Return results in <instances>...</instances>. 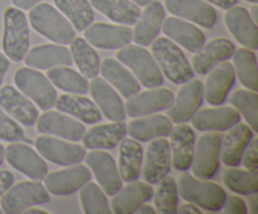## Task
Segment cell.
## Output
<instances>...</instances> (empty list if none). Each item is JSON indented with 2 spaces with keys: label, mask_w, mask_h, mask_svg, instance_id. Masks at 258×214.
<instances>
[{
  "label": "cell",
  "mask_w": 258,
  "mask_h": 214,
  "mask_svg": "<svg viewBox=\"0 0 258 214\" xmlns=\"http://www.w3.org/2000/svg\"><path fill=\"white\" fill-rule=\"evenodd\" d=\"M28 20L35 32L57 44H70L76 37L70 20L48 3H38L30 8Z\"/></svg>",
  "instance_id": "cell-1"
},
{
  "label": "cell",
  "mask_w": 258,
  "mask_h": 214,
  "mask_svg": "<svg viewBox=\"0 0 258 214\" xmlns=\"http://www.w3.org/2000/svg\"><path fill=\"white\" fill-rule=\"evenodd\" d=\"M178 193L184 200L208 211H219L223 208L227 193L221 185L206 179H199L193 174L184 171L179 176Z\"/></svg>",
  "instance_id": "cell-2"
},
{
  "label": "cell",
  "mask_w": 258,
  "mask_h": 214,
  "mask_svg": "<svg viewBox=\"0 0 258 214\" xmlns=\"http://www.w3.org/2000/svg\"><path fill=\"white\" fill-rule=\"evenodd\" d=\"M151 54L163 76L175 85H183L194 77V70L176 43L169 38H155L151 43Z\"/></svg>",
  "instance_id": "cell-3"
},
{
  "label": "cell",
  "mask_w": 258,
  "mask_h": 214,
  "mask_svg": "<svg viewBox=\"0 0 258 214\" xmlns=\"http://www.w3.org/2000/svg\"><path fill=\"white\" fill-rule=\"evenodd\" d=\"M2 47L4 54L13 62H20L29 50V27L25 13L10 7L3 15Z\"/></svg>",
  "instance_id": "cell-4"
},
{
  "label": "cell",
  "mask_w": 258,
  "mask_h": 214,
  "mask_svg": "<svg viewBox=\"0 0 258 214\" xmlns=\"http://www.w3.org/2000/svg\"><path fill=\"white\" fill-rule=\"evenodd\" d=\"M117 60L133 70L139 82L148 88L160 87L164 82V76L148 49L136 45H125L117 52Z\"/></svg>",
  "instance_id": "cell-5"
},
{
  "label": "cell",
  "mask_w": 258,
  "mask_h": 214,
  "mask_svg": "<svg viewBox=\"0 0 258 214\" xmlns=\"http://www.w3.org/2000/svg\"><path fill=\"white\" fill-rule=\"evenodd\" d=\"M14 83L18 90L24 93L35 106L47 111L54 106L57 100V91L47 76L39 69L30 67H22L14 73Z\"/></svg>",
  "instance_id": "cell-6"
},
{
  "label": "cell",
  "mask_w": 258,
  "mask_h": 214,
  "mask_svg": "<svg viewBox=\"0 0 258 214\" xmlns=\"http://www.w3.org/2000/svg\"><path fill=\"white\" fill-rule=\"evenodd\" d=\"M50 200L49 193L39 180L22 181L10 186L0 199V208L7 214H19L30 206Z\"/></svg>",
  "instance_id": "cell-7"
},
{
  "label": "cell",
  "mask_w": 258,
  "mask_h": 214,
  "mask_svg": "<svg viewBox=\"0 0 258 214\" xmlns=\"http://www.w3.org/2000/svg\"><path fill=\"white\" fill-rule=\"evenodd\" d=\"M223 133L219 131H208L201 136L194 146L191 171L193 175L199 179L214 178L221 164V144Z\"/></svg>",
  "instance_id": "cell-8"
},
{
  "label": "cell",
  "mask_w": 258,
  "mask_h": 214,
  "mask_svg": "<svg viewBox=\"0 0 258 214\" xmlns=\"http://www.w3.org/2000/svg\"><path fill=\"white\" fill-rule=\"evenodd\" d=\"M34 144L42 158L60 166H71L82 163L86 155L85 146L64 138L42 135L38 136Z\"/></svg>",
  "instance_id": "cell-9"
},
{
  "label": "cell",
  "mask_w": 258,
  "mask_h": 214,
  "mask_svg": "<svg viewBox=\"0 0 258 214\" xmlns=\"http://www.w3.org/2000/svg\"><path fill=\"white\" fill-rule=\"evenodd\" d=\"M204 100V85L199 80H189L183 83L178 96L168 108V117L173 123H185L196 115Z\"/></svg>",
  "instance_id": "cell-10"
},
{
  "label": "cell",
  "mask_w": 258,
  "mask_h": 214,
  "mask_svg": "<svg viewBox=\"0 0 258 214\" xmlns=\"http://www.w3.org/2000/svg\"><path fill=\"white\" fill-rule=\"evenodd\" d=\"M8 164L27 175L32 180H43L48 174V166L38 151L22 142H10L5 149Z\"/></svg>",
  "instance_id": "cell-11"
},
{
  "label": "cell",
  "mask_w": 258,
  "mask_h": 214,
  "mask_svg": "<svg viewBox=\"0 0 258 214\" xmlns=\"http://www.w3.org/2000/svg\"><path fill=\"white\" fill-rule=\"evenodd\" d=\"M83 160L86 161L91 173L95 175L100 188L107 195H115L122 188V179L110 154L103 150H92L86 154Z\"/></svg>",
  "instance_id": "cell-12"
},
{
  "label": "cell",
  "mask_w": 258,
  "mask_h": 214,
  "mask_svg": "<svg viewBox=\"0 0 258 214\" xmlns=\"http://www.w3.org/2000/svg\"><path fill=\"white\" fill-rule=\"evenodd\" d=\"M38 132L43 135H54L64 140L77 141L82 140L86 127L77 118L70 117V115L60 111H45L37 120Z\"/></svg>",
  "instance_id": "cell-13"
},
{
  "label": "cell",
  "mask_w": 258,
  "mask_h": 214,
  "mask_svg": "<svg viewBox=\"0 0 258 214\" xmlns=\"http://www.w3.org/2000/svg\"><path fill=\"white\" fill-rule=\"evenodd\" d=\"M92 179L90 169L82 164H75L71 168L53 171L44 176V186L53 195H70L80 190L87 181Z\"/></svg>",
  "instance_id": "cell-14"
},
{
  "label": "cell",
  "mask_w": 258,
  "mask_h": 214,
  "mask_svg": "<svg viewBox=\"0 0 258 214\" xmlns=\"http://www.w3.org/2000/svg\"><path fill=\"white\" fill-rule=\"evenodd\" d=\"M174 93L168 88H151L138 92L127 100L125 111L130 117H141L165 111L173 105Z\"/></svg>",
  "instance_id": "cell-15"
},
{
  "label": "cell",
  "mask_w": 258,
  "mask_h": 214,
  "mask_svg": "<svg viewBox=\"0 0 258 214\" xmlns=\"http://www.w3.org/2000/svg\"><path fill=\"white\" fill-rule=\"evenodd\" d=\"M0 108L23 126H33L39 117L35 103L10 85L0 87Z\"/></svg>",
  "instance_id": "cell-16"
},
{
  "label": "cell",
  "mask_w": 258,
  "mask_h": 214,
  "mask_svg": "<svg viewBox=\"0 0 258 214\" xmlns=\"http://www.w3.org/2000/svg\"><path fill=\"white\" fill-rule=\"evenodd\" d=\"M83 32L85 39L101 49H120L133 42V29L127 25L95 23Z\"/></svg>",
  "instance_id": "cell-17"
},
{
  "label": "cell",
  "mask_w": 258,
  "mask_h": 214,
  "mask_svg": "<svg viewBox=\"0 0 258 214\" xmlns=\"http://www.w3.org/2000/svg\"><path fill=\"white\" fill-rule=\"evenodd\" d=\"M170 145L165 137L150 140L143 169V178L149 184H158L170 171Z\"/></svg>",
  "instance_id": "cell-18"
},
{
  "label": "cell",
  "mask_w": 258,
  "mask_h": 214,
  "mask_svg": "<svg viewBox=\"0 0 258 214\" xmlns=\"http://www.w3.org/2000/svg\"><path fill=\"white\" fill-rule=\"evenodd\" d=\"M88 91L98 110L110 121H123L126 117L125 105L117 91L103 78L93 77L88 83Z\"/></svg>",
  "instance_id": "cell-19"
},
{
  "label": "cell",
  "mask_w": 258,
  "mask_h": 214,
  "mask_svg": "<svg viewBox=\"0 0 258 214\" xmlns=\"http://www.w3.org/2000/svg\"><path fill=\"white\" fill-rule=\"evenodd\" d=\"M224 23L231 34L248 49L256 50L258 48V28L253 22L248 10L243 7H234L227 9Z\"/></svg>",
  "instance_id": "cell-20"
},
{
  "label": "cell",
  "mask_w": 258,
  "mask_h": 214,
  "mask_svg": "<svg viewBox=\"0 0 258 214\" xmlns=\"http://www.w3.org/2000/svg\"><path fill=\"white\" fill-rule=\"evenodd\" d=\"M171 166L175 170L185 171L190 168L196 146V135L193 128L186 123H176L170 132Z\"/></svg>",
  "instance_id": "cell-21"
},
{
  "label": "cell",
  "mask_w": 258,
  "mask_h": 214,
  "mask_svg": "<svg viewBox=\"0 0 258 214\" xmlns=\"http://www.w3.org/2000/svg\"><path fill=\"white\" fill-rule=\"evenodd\" d=\"M161 30L169 39L190 53L199 52L206 43L204 33L198 27L180 18L169 17L164 19Z\"/></svg>",
  "instance_id": "cell-22"
},
{
  "label": "cell",
  "mask_w": 258,
  "mask_h": 214,
  "mask_svg": "<svg viewBox=\"0 0 258 214\" xmlns=\"http://www.w3.org/2000/svg\"><path fill=\"white\" fill-rule=\"evenodd\" d=\"M236 82L233 64L224 60L217 64L209 73L204 85V98L212 106L223 105L228 97L229 91Z\"/></svg>",
  "instance_id": "cell-23"
},
{
  "label": "cell",
  "mask_w": 258,
  "mask_h": 214,
  "mask_svg": "<svg viewBox=\"0 0 258 214\" xmlns=\"http://www.w3.org/2000/svg\"><path fill=\"white\" fill-rule=\"evenodd\" d=\"M165 7L170 14L208 29L217 23L216 9L204 0H165Z\"/></svg>",
  "instance_id": "cell-24"
},
{
  "label": "cell",
  "mask_w": 258,
  "mask_h": 214,
  "mask_svg": "<svg viewBox=\"0 0 258 214\" xmlns=\"http://www.w3.org/2000/svg\"><path fill=\"white\" fill-rule=\"evenodd\" d=\"M234 49V44L227 38H214L207 44L204 43L201 50L197 52L191 60V68L198 75H207L217 64L229 59Z\"/></svg>",
  "instance_id": "cell-25"
},
{
  "label": "cell",
  "mask_w": 258,
  "mask_h": 214,
  "mask_svg": "<svg viewBox=\"0 0 258 214\" xmlns=\"http://www.w3.org/2000/svg\"><path fill=\"white\" fill-rule=\"evenodd\" d=\"M253 138V130L246 123H238L228 128L221 144V161L227 166H239L247 145Z\"/></svg>",
  "instance_id": "cell-26"
},
{
  "label": "cell",
  "mask_w": 258,
  "mask_h": 214,
  "mask_svg": "<svg viewBox=\"0 0 258 214\" xmlns=\"http://www.w3.org/2000/svg\"><path fill=\"white\" fill-rule=\"evenodd\" d=\"M241 121V115L234 107L222 106L198 110L190 118L193 127L198 131H227Z\"/></svg>",
  "instance_id": "cell-27"
},
{
  "label": "cell",
  "mask_w": 258,
  "mask_h": 214,
  "mask_svg": "<svg viewBox=\"0 0 258 214\" xmlns=\"http://www.w3.org/2000/svg\"><path fill=\"white\" fill-rule=\"evenodd\" d=\"M154 190L149 183L134 180L122 186L111 200V211L116 214H133L141 204L153 199Z\"/></svg>",
  "instance_id": "cell-28"
},
{
  "label": "cell",
  "mask_w": 258,
  "mask_h": 214,
  "mask_svg": "<svg viewBox=\"0 0 258 214\" xmlns=\"http://www.w3.org/2000/svg\"><path fill=\"white\" fill-rule=\"evenodd\" d=\"M165 19V9L159 2H151L146 5L145 10L135 23L133 30V40L138 45L146 47L158 38L161 30V24Z\"/></svg>",
  "instance_id": "cell-29"
},
{
  "label": "cell",
  "mask_w": 258,
  "mask_h": 214,
  "mask_svg": "<svg viewBox=\"0 0 258 214\" xmlns=\"http://www.w3.org/2000/svg\"><path fill=\"white\" fill-rule=\"evenodd\" d=\"M25 65L35 69H49L73 63L71 50L62 44H40L28 50L23 58Z\"/></svg>",
  "instance_id": "cell-30"
},
{
  "label": "cell",
  "mask_w": 258,
  "mask_h": 214,
  "mask_svg": "<svg viewBox=\"0 0 258 214\" xmlns=\"http://www.w3.org/2000/svg\"><path fill=\"white\" fill-rule=\"evenodd\" d=\"M100 73L122 97L130 98L140 92V82L138 78L117 59L106 58L100 64Z\"/></svg>",
  "instance_id": "cell-31"
},
{
  "label": "cell",
  "mask_w": 258,
  "mask_h": 214,
  "mask_svg": "<svg viewBox=\"0 0 258 214\" xmlns=\"http://www.w3.org/2000/svg\"><path fill=\"white\" fill-rule=\"evenodd\" d=\"M126 123L123 121H112L91 127L82 136L83 146L90 150H107L113 149L126 137Z\"/></svg>",
  "instance_id": "cell-32"
},
{
  "label": "cell",
  "mask_w": 258,
  "mask_h": 214,
  "mask_svg": "<svg viewBox=\"0 0 258 214\" xmlns=\"http://www.w3.org/2000/svg\"><path fill=\"white\" fill-rule=\"evenodd\" d=\"M173 127V122L168 116L160 115V113H155V115L151 113V116L148 115V117L141 116L139 118H134L126 126V130H127L130 137L141 141V142H148L153 138L169 136Z\"/></svg>",
  "instance_id": "cell-33"
},
{
  "label": "cell",
  "mask_w": 258,
  "mask_h": 214,
  "mask_svg": "<svg viewBox=\"0 0 258 214\" xmlns=\"http://www.w3.org/2000/svg\"><path fill=\"white\" fill-rule=\"evenodd\" d=\"M54 106L57 107V111H60L63 113L73 116L81 121L82 123H97L101 121V111L96 106V103L92 100L83 96L77 95H60L57 96Z\"/></svg>",
  "instance_id": "cell-34"
},
{
  "label": "cell",
  "mask_w": 258,
  "mask_h": 214,
  "mask_svg": "<svg viewBox=\"0 0 258 214\" xmlns=\"http://www.w3.org/2000/svg\"><path fill=\"white\" fill-rule=\"evenodd\" d=\"M143 146L135 138H123L118 148V173L126 183L138 180L143 168Z\"/></svg>",
  "instance_id": "cell-35"
},
{
  "label": "cell",
  "mask_w": 258,
  "mask_h": 214,
  "mask_svg": "<svg viewBox=\"0 0 258 214\" xmlns=\"http://www.w3.org/2000/svg\"><path fill=\"white\" fill-rule=\"evenodd\" d=\"M91 5L117 24L134 25L141 10L130 0H90Z\"/></svg>",
  "instance_id": "cell-36"
},
{
  "label": "cell",
  "mask_w": 258,
  "mask_h": 214,
  "mask_svg": "<svg viewBox=\"0 0 258 214\" xmlns=\"http://www.w3.org/2000/svg\"><path fill=\"white\" fill-rule=\"evenodd\" d=\"M71 44V54L72 59L75 60L76 65L78 67L81 75L88 80L97 77L100 73V55L97 54L92 45L81 37L73 38Z\"/></svg>",
  "instance_id": "cell-37"
},
{
  "label": "cell",
  "mask_w": 258,
  "mask_h": 214,
  "mask_svg": "<svg viewBox=\"0 0 258 214\" xmlns=\"http://www.w3.org/2000/svg\"><path fill=\"white\" fill-rule=\"evenodd\" d=\"M233 68L236 77H238L242 86L257 92L258 91V72H257V58L252 49L248 48H238L234 49L233 54Z\"/></svg>",
  "instance_id": "cell-38"
},
{
  "label": "cell",
  "mask_w": 258,
  "mask_h": 214,
  "mask_svg": "<svg viewBox=\"0 0 258 214\" xmlns=\"http://www.w3.org/2000/svg\"><path fill=\"white\" fill-rule=\"evenodd\" d=\"M57 9L70 20L77 32H83L95 19L92 5L88 0H53Z\"/></svg>",
  "instance_id": "cell-39"
},
{
  "label": "cell",
  "mask_w": 258,
  "mask_h": 214,
  "mask_svg": "<svg viewBox=\"0 0 258 214\" xmlns=\"http://www.w3.org/2000/svg\"><path fill=\"white\" fill-rule=\"evenodd\" d=\"M47 77L59 90L75 95H85L88 92L87 78L80 72L70 68V65H58L48 69Z\"/></svg>",
  "instance_id": "cell-40"
},
{
  "label": "cell",
  "mask_w": 258,
  "mask_h": 214,
  "mask_svg": "<svg viewBox=\"0 0 258 214\" xmlns=\"http://www.w3.org/2000/svg\"><path fill=\"white\" fill-rule=\"evenodd\" d=\"M223 183L229 190L241 195H249L258 193V174L257 171L244 170L236 166L224 171Z\"/></svg>",
  "instance_id": "cell-41"
},
{
  "label": "cell",
  "mask_w": 258,
  "mask_h": 214,
  "mask_svg": "<svg viewBox=\"0 0 258 214\" xmlns=\"http://www.w3.org/2000/svg\"><path fill=\"white\" fill-rule=\"evenodd\" d=\"M229 103L247 121L249 127L258 131V95L251 90H237L229 97Z\"/></svg>",
  "instance_id": "cell-42"
},
{
  "label": "cell",
  "mask_w": 258,
  "mask_h": 214,
  "mask_svg": "<svg viewBox=\"0 0 258 214\" xmlns=\"http://www.w3.org/2000/svg\"><path fill=\"white\" fill-rule=\"evenodd\" d=\"M80 200L86 214H110L111 208L106 193L100 185L87 181L80 189Z\"/></svg>",
  "instance_id": "cell-43"
},
{
  "label": "cell",
  "mask_w": 258,
  "mask_h": 214,
  "mask_svg": "<svg viewBox=\"0 0 258 214\" xmlns=\"http://www.w3.org/2000/svg\"><path fill=\"white\" fill-rule=\"evenodd\" d=\"M159 183L160 185H159L155 198H154L156 213L176 214L178 213L179 193L175 179L166 175Z\"/></svg>",
  "instance_id": "cell-44"
},
{
  "label": "cell",
  "mask_w": 258,
  "mask_h": 214,
  "mask_svg": "<svg viewBox=\"0 0 258 214\" xmlns=\"http://www.w3.org/2000/svg\"><path fill=\"white\" fill-rule=\"evenodd\" d=\"M0 140L8 142L24 141L25 135L19 123L0 108Z\"/></svg>",
  "instance_id": "cell-45"
},
{
  "label": "cell",
  "mask_w": 258,
  "mask_h": 214,
  "mask_svg": "<svg viewBox=\"0 0 258 214\" xmlns=\"http://www.w3.org/2000/svg\"><path fill=\"white\" fill-rule=\"evenodd\" d=\"M241 163L243 164L247 170L257 171L258 169V140L252 138L251 142L247 145L246 150L243 151Z\"/></svg>",
  "instance_id": "cell-46"
},
{
  "label": "cell",
  "mask_w": 258,
  "mask_h": 214,
  "mask_svg": "<svg viewBox=\"0 0 258 214\" xmlns=\"http://www.w3.org/2000/svg\"><path fill=\"white\" fill-rule=\"evenodd\" d=\"M223 211L227 214H247L248 209H247L246 203L242 200L241 198L236 195L227 196L223 204Z\"/></svg>",
  "instance_id": "cell-47"
},
{
  "label": "cell",
  "mask_w": 258,
  "mask_h": 214,
  "mask_svg": "<svg viewBox=\"0 0 258 214\" xmlns=\"http://www.w3.org/2000/svg\"><path fill=\"white\" fill-rule=\"evenodd\" d=\"M14 175L9 170H0V198L14 184Z\"/></svg>",
  "instance_id": "cell-48"
},
{
  "label": "cell",
  "mask_w": 258,
  "mask_h": 214,
  "mask_svg": "<svg viewBox=\"0 0 258 214\" xmlns=\"http://www.w3.org/2000/svg\"><path fill=\"white\" fill-rule=\"evenodd\" d=\"M40 0H12V4L14 5L15 8L22 10L30 9V8L34 7L35 4H38Z\"/></svg>",
  "instance_id": "cell-49"
},
{
  "label": "cell",
  "mask_w": 258,
  "mask_h": 214,
  "mask_svg": "<svg viewBox=\"0 0 258 214\" xmlns=\"http://www.w3.org/2000/svg\"><path fill=\"white\" fill-rule=\"evenodd\" d=\"M9 58L4 54V53L0 52V87H2L3 80H4V76L7 73V70L9 69Z\"/></svg>",
  "instance_id": "cell-50"
},
{
  "label": "cell",
  "mask_w": 258,
  "mask_h": 214,
  "mask_svg": "<svg viewBox=\"0 0 258 214\" xmlns=\"http://www.w3.org/2000/svg\"><path fill=\"white\" fill-rule=\"evenodd\" d=\"M207 3H211V4L216 5V7H219L221 9H229V8L237 5L238 0H204Z\"/></svg>",
  "instance_id": "cell-51"
},
{
  "label": "cell",
  "mask_w": 258,
  "mask_h": 214,
  "mask_svg": "<svg viewBox=\"0 0 258 214\" xmlns=\"http://www.w3.org/2000/svg\"><path fill=\"white\" fill-rule=\"evenodd\" d=\"M178 213L181 214H201V209H198V206L194 205L193 203L183 204L180 208L178 209Z\"/></svg>",
  "instance_id": "cell-52"
},
{
  "label": "cell",
  "mask_w": 258,
  "mask_h": 214,
  "mask_svg": "<svg viewBox=\"0 0 258 214\" xmlns=\"http://www.w3.org/2000/svg\"><path fill=\"white\" fill-rule=\"evenodd\" d=\"M248 208L252 214L258 213V195L257 193H252L248 195Z\"/></svg>",
  "instance_id": "cell-53"
},
{
  "label": "cell",
  "mask_w": 258,
  "mask_h": 214,
  "mask_svg": "<svg viewBox=\"0 0 258 214\" xmlns=\"http://www.w3.org/2000/svg\"><path fill=\"white\" fill-rule=\"evenodd\" d=\"M135 213L139 214H156V209H154L153 206L149 205V204H141L138 209H136Z\"/></svg>",
  "instance_id": "cell-54"
},
{
  "label": "cell",
  "mask_w": 258,
  "mask_h": 214,
  "mask_svg": "<svg viewBox=\"0 0 258 214\" xmlns=\"http://www.w3.org/2000/svg\"><path fill=\"white\" fill-rule=\"evenodd\" d=\"M24 214H48L47 210H42V209H37V208H28L23 211Z\"/></svg>",
  "instance_id": "cell-55"
},
{
  "label": "cell",
  "mask_w": 258,
  "mask_h": 214,
  "mask_svg": "<svg viewBox=\"0 0 258 214\" xmlns=\"http://www.w3.org/2000/svg\"><path fill=\"white\" fill-rule=\"evenodd\" d=\"M251 18L253 19L254 23H258V5L257 4H253V7H252V10H251Z\"/></svg>",
  "instance_id": "cell-56"
},
{
  "label": "cell",
  "mask_w": 258,
  "mask_h": 214,
  "mask_svg": "<svg viewBox=\"0 0 258 214\" xmlns=\"http://www.w3.org/2000/svg\"><path fill=\"white\" fill-rule=\"evenodd\" d=\"M130 2H133L134 4H136L138 7H146V5H148L149 3L153 2V0H130Z\"/></svg>",
  "instance_id": "cell-57"
},
{
  "label": "cell",
  "mask_w": 258,
  "mask_h": 214,
  "mask_svg": "<svg viewBox=\"0 0 258 214\" xmlns=\"http://www.w3.org/2000/svg\"><path fill=\"white\" fill-rule=\"evenodd\" d=\"M4 159H5V148L0 144V166H2Z\"/></svg>",
  "instance_id": "cell-58"
},
{
  "label": "cell",
  "mask_w": 258,
  "mask_h": 214,
  "mask_svg": "<svg viewBox=\"0 0 258 214\" xmlns=\"http://www.w3.org/2000/svg\"><path fill=\"white\" fill-rule=\"evenodd\" d=\"M244 2L252 3V4H257V3H258V0H244Z\"/></svg>",
  "instance_id": "cell-59"
},
{
  "label": "cell",
  "mask_w": 258,
  "mask_h": 214,
  "mask_svg": "<svg viewBox=\"0 0 258 214\" xmlns=\"http://www.w3.org/2000/svg\"><path fill=\"white\" fill-rule=\"evenodd\" d=\"M3 213V210H2V209H0V214H2Z\"/></svg>",
  "instance_id": "cell-60"
}]
</instances>
